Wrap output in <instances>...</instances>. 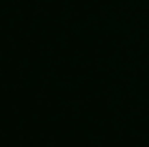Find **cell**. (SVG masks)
<instances>
[]
</instances>
